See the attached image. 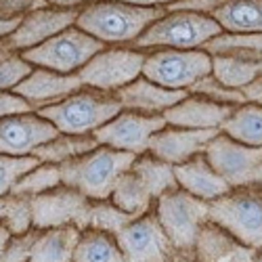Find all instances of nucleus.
<instances>
[{
	"mask_svg": "<svg viewBox=\"0 0 262 262\" xmlns=\"http://www.w3.org/2000/svg\"><path fill=\"white\" fill-rule=\"evenodd\" d=\"M252 262H262V250H256V254H254Z\"/></svg>",
	"mask_w": 262,
	"mask_h": 262,
	"instance_id": "48",
	"label": "nucleus"
},
{
	"mask_svg": "<svg viewBox=\"0 0 262 262\" xmlns=\"http://www.w3.org/2000/svg\"><path fill=\"white\" fill-rule=\"evenodd\" d=\"M166 262H198L191 252H174Z\"/></svg>",
	"mask_w": 262,
	"mask_h": 262,
	"instance_id": "45",
	"label": "nucleus"
},
{
	"mask_svg": "<svg viewBox=\"0 0 262 262\" xmlns=\"http://www.w3.org/2000/svg\"><path fill=\"white\" fill-rule=\"evenodd\" d=\"M250 185L262 189V162L256 166V170H254V174H252V183H250Z\"/></svg>",
	"mask_w": 262,
	"mask_h": 262,
	"instance_id": "47",
	"label": "nucleus"
},
{
	"mask_svg": "<svg viewBox=\"0 0 262 262\" xmlns=\"http://www.w3.org/2000/svg\"><path fill=\"white\" fill-rule=\"evenodd\" d=\"M221 26L210 17L189 11H166L164 17L154 21L133 45L139 51L177 49V51H200L212 38L221 34Z\"/></svg>",
	"mask_w": 262,
	"mask_h": 262,
	"instance_id": "4",
	"label": "nucleus"
},
{
	"mask_svg": "<svg viewBox=\"0 0 262 262\" xmlns=\"http://www.w3.org/2000/svg\"><path fill=\"white\" fill-rule=\"evenodd\" d=\"M210 166L225 179L231 189L252 183V174L262 162V147H250L218 133L204 151Z\"/></svg>",
	"mask_w": 262,
	"mask_h": 262,
	"instance_id": "14",
	"label": "nucleus"
},
{
	"mask_svg": "<svg viewBox=\"0 0 262 262\" xmlns=\"http://www.w3.org/2000/svg\"><path fill=\"white\" fill-rule=\"evenodd\" d=\"M13 233L5 227V225H0V262H3V254H5V246H7V242H9V237H11Z\"/></svg>",
	"mask_w": 262,
	"mask_h": 262,
	"instance_id": "46",
	"label": "nucleus"
},
{
	"mask_svg": "<svg viewBox=\"0 0 262 262\" xmlns=\"http://www.w3.org/2000/svg\"><path fill=\"white\" fill-rule=\"evenodd\" d=\"M221 133V130H191V128H177V126H166L151 135L147 154L154 158L168 162L172 166H179L183 162H189L195 156H202L208 143Z\"/></svg>",
	"mask_w": 262,
	"mask_h": 262,
	"instance_id": "16",
	"label": "nucleus"
},
{
	"mask_svg": "<svg viewBox=\"0 0 262 262\" xmlns=\"http://www.w3.org/2000/svg\"><path fill=\"white\" fill-rule=\"evenodd\" d=\"M103 49H105L103 42L95 40L80 28L72 26L59 32L57 36L49 38L47 42H42V45L19 55L34 68H45L57 74H78Z\"/></svg>",
	"mask_w": 262,
	"mask_h": 262,
	"instance_id": "6",
	"label": "nucleus"
},
{
	"mask_svg": "<svg viewBox=\"0 0 262 262\" xmlns=\"http://www.w3.org/2000/svg\"><path fill=\"white\" fill-rule=\"evenodd\" d=\"M164 15L166 9L135 7L118 0H93L80 9L74 26L105 47H133L137 38Z\"/></svg>",
	"mask_w": 262,
	"mask_h": 262,
	"instance_id": "1",
	"label": "nucleus"
},
{
	"mask_svg": "<svg viewBox=\"0 0 262 262\" xmlns=\"http://www.w3.org/2000/svg\"><path fill=\"white\" fill-rule=\"evenodd\" d=\"M82 89L84 86L78 74H57L45 68H34L24 82H19L15 86L13 93L19 95L21 99H26L34 112H38L42 107L55 105L63 99L76 95Z\"/></svg>",
	"mask_w": 262,
	"mask_h": 262,
	"instance_id": "17",
	"label": "nucleus"
},
{
	"mask_svg": "<svg viewBox=\"0 0 262 262\" xmlns=\"http://www.w3.org/2000/svg\"><path fill=\"white\" fill-rule=\"evenodd\" d=\"M208 218L252 250H262V189L254 185L231 189L210 202Z\"/></svg>",
	"mask_w": 262,
	"mask_h": 262,
	"instance_id": "5",
	"label": "nucleus"
},
{
	"mask_svg": "<svg viewBox=\"0 0 262 262\" xmlns=\"http://www.w3.org/2000/svg\"><path fill=\"white\" fill-rule=\"evenodd\" d=\"M0 225H5L13 235L30 231L32 229L30 200L15 198V195L0 198Z\"/></svg>",
	"mask_w": 262,
	"mask_h": 262,
	"instance_id": "33",
	"label": "nucleus"
},
{
	"mask_svg": "<svg viewBox=\"0 0 262 262\" xmlns=\"http://www.w3.org/2000/svg\"><path fill=\"white\" fill-rule=\"evenodd\" d=\"M114 95L126 112H135L143 116H162L172 105L183 101L189 93L168 91L164 86H158L154 82H149L147 78L139 76L135 82H130L128 86H124V89H120Z\"/></svg>",
	"mask_w": 262,
	"mask_h": 262,
	"instance_id": "19",
	"label": "nucleus"
},
{
	"mask_svg": "<svg viewBox=\"0 0 262 262\" xmlns=\"http://www.w3.org/2000/svg\"><path fill=\"white\" fill-rule=\"evenodd\" d=\"M166 126L168 124L164 116H143L122 109L114 120H109L105 126H101L93 137L99 145L126 151V154L133 156H143L147 154L151 135H156L158 130Z\"/></svg>",
	"mask_w": 262,
	"mask_h": 262,
	"instance_id": "12",
	"label": "nucleus"
},
{
	"mask_svg": "<svg viewBox=\"0 0 262 262\" xmlns=\"http://www.w3.org/2000/svg\"><path fill=\"white\" fill-rule=\"evenodd\" d=\"M231 105H221L208 101L198 95H187L183 101L172 105L168 112H164V120L168 126L177 128H191V130H221L227 118L233 114Z\"/></svg>",
	"mask_w": 262,
	"mask_h": 262,
	"instance_id": "18",
	"label": "nucleus"
},
{
	"mask_svg": "<svg viewBox=\"0 0 262 262\" xmlns=\"http://www.w3.org/2000/svg\"><path fill=\"white\" fill-rule=\"evenodd\" d=\"M210 17L229 34H262V0H229Z\"/></svg>",
	"mask_w": 262,
	"mask_h": 262,
	"instance_id": "23",
	"label": "nucleus"
},
{
	"mask_svg": "<svg viewBox=\"0 0 262 262\" xmlns=\"http://www.w3.org/2000/svg\"><path fill=\"white\" fill-rule=\"evenodd\" d=\"M93 202L72 187L59 185L42 195L30 200L32 229H55V227H76L80 231L89 229Z\"/></svg>",
	"mask_w": 262,
	"mask_h": 262,
	"instance_id": "10",
	"label": "nucleus"
},
{
	"mask_svg": "<svg viewBox=\"0 0 262 262\" xmlns=\"http://www.w3.org/2000/svg\"><path fill=\"white\" fill-rule=\"evenodd\" d=\"M32 105L15 95L13 91H0V120L11 118V116H21V114H32Z\"/></svg>",
	"mask_w": 262,
	"mask_h": 262,
	"instance_id": "39",
	"label": "nucleus"
},
{
	"mask_svg": "<svg viewBox=\"0 0 262 262\" xmlns=\"http://www.w3.org/2000/svg\"><path fill=\"white\" fill-rule=\"evenodd\" d=\"M59 135V130L36 112L0 120V154L26 158Z\"/></svg>",
	"mask_w": 262,
	"mask_h": 262,
	"instance_id": "15",
	"label": "nucleus"
},
{
	"mask_svg": "<svg viewBox=\"0 0 262 262\" xmlns=\"http://www.w3.org/2000/svg\"><path fill=\"white\" fill-rule=\"evenodd\" d=\"M34 70V65L21 59V55L0 57V91H13L19 82H24Z\"/></svg>",
	"mask_w": 262,
	"mask_h": 262,
	"instance_id": "36",
	"label": "nucleus"
},
{
	"mask_svg": "<svg viewBox=\"0 0 262 262\" xmlns=\"http://www.w3.org/2000/svg\"><path fill=\"white\" fill-rule=\"evenodd\" d=\"M99 143L95 141L93 135H86V137H76V135H57L55 139H51L49 143L40 145L34 151V158L40 164H53V166H61L65 162H70L74 158H80L89 151L97 149Z\"/></svg>",
	"mask_w": 262,
	"mask_h": 262,
	"instance_id": "25",
	"label": "nucleus"
},
{
	"mask_svg": "<svg viewBox=\"0 0 262 262\" xmlns=\"http://www.w3.org/2000/svg\"><path fill=\"white\" fill-rule=\"evenodd\" d=\"M137 156L99 145L80 158L59 166L61 185L72 187L91 202L109 200L120 174L130 170Z\"/></svg>",
	"mask_w": 262,
	"mask_h": 262,
	"instance_id": "2",
	"label": "nucleus"
},
{
	"mask_svg": "<svg viewBox=\"0 0 262 262\" xmlns=\"http://www.w3.org/2000/svg\"><path fill=\"white\" fill-rule=\"evenodd\" d=\"M78 13L80 11L76 9H53V7L28 13L13 34L0 40V57L19 55L42 45V42H47L59 32L72 28L76 24Z\"/></svg>",
	"mask_w": 262,
	"mask_h": 262,
	"instance_id": "11",
	"label": "nucleus"
},
{
	"mask_svg": "<svg viewBox=\"0 0 262 262\" xmlns=\"http://www.w3.org/2000/svg\"><path fill=\"white\" fill-rule=\"evenodd\" d=\"M118 3H126V5H135V7H147V9H166L179 0H118Z\"/></svg>",
	"mask_w": 262,
	"mask_h": 262,
	"instance_id": "42",
	"label": "nucleus"
},
{
	"mask_svg": "<svg viewBox=\"0 0 262 262\" xmlns=\"http://www.w3.org/2000/svg\"><path fill=\"white\" fill-rule=\"evenodd\" d=\"M130 170L141 179V183L145 185V189L149 191V195L154 200L162 198V195L168 191L179 189L177 179H174V166L154 158L151 154L137 156Z\"/></svg>",
	"mask_w": 262,
	"mask_h": 262,
	"instance_id": "27",
	"label": "nucleus"
},
{
	"mask_svg": "<svg viewBox=\"0 0 262 262\" xmlns=\"http://www.w3.org/2000/svg\"><path fill=\"white\" fill-rule=\"evenodd\" d=\"M210 204L193 198L183 189H174L156 200L154 212L168 235L174 252H191L200 229L210 221Z\"/></svg>",
	"mask_w": 262,
	"mask_h": 262,
	"instance_id": "7",
	"label": "nucleus"
},
{
	"mask_svg": "<svg viewBox=\"0 0 262 262\" xmlns=\"http://www.w3.org/2000/svg\"><path fill=\"white\" fill-rule=\"evenodd\" d=\"M59 185H61L59 166L38 164L36 168H32L28 174H24V177L15 183V187L11 189V195L24 198V200H34L36 195H42Z\"/></svg>",
	"mask_w": 262,
	"mask_h": 262,
	"instance_id": "31",
	"label": "nucleus"
},
{
	"mask_svg": "<svg viewBox=\"0 0 262 262\" xmlns=\"http://www.w3.org/2000/svg\"><path fill=\"white\" fill-rule=\"evenodd\" d=\"M21 19H24V17H21ZM21 19H3V17H0V40L7 38L9 34H13L19 28Z\"/></svg>",
	"mask_w": 262,
	"mask_h": 262,
	"instance_id": "44",
	"label": "nucleus"
},
{
	"mask_svg": "<svg viewBox=\"0 0 262 262\" xmlns=\"http://www.w3.org/2000/svg\"><path fill=\"white\" fill-rule=\"evenodd\" d=\"M242 95L246 99V103H256L262 105V76L256 78L254 82H250L246 89H242Z\"/></svg>",
	"mask_w": 262,
	"mask_h": 262,
	"instance_id": "41",
	"label": "nucleus"
},
{
	"mask_svg": "<svg viewBox=\"0 0 262 262\" xmlns=\"http://www.w3.org/2000/svg\"><path fill=\"white\" fill-rule=\"evenodd\" d=\"M210 57H237L246 61H262V34H229L221 32L202 49Z\"/></svg>",
	"mask_w": 262,
	"mask_h": 262,
	"instance_id": "29",
	"label": "nucleus"
},
{
	"mask_svg": "<svg viewBox=\"0 0 262 262\" xmlns=\"http://www.w3.org/2000/svg\"><path fill=\"white\" fill-rule=\"evenodd\" d=\"M40 162L34 156H26V158H13V156H3L0 154V198H7L11 195V189L15 187V183L28 174L32 168H36Z\"/></svg>",
	"mask_w": 262,
	"mask_h": 262,
	"instance_id": "35",
	"label": "nucleus"
},
{
	"mask_svg": "<svg viewBox=\"0 0 262 262\" xmlns=\"http://www.w3.org/2000/svg\"><path fill=\"white\" fill-rule=\"evenodd\" d=\"M212 76L229 89L242 91L250 82L262 76V61H246L237 57H212Z\"/></svg>",
	"mask_w": 262,
	"mask_h": 262,
	"instance_id": "30",
	"label": "nucleus"
},
{
	"mask_svg": "<svg viewBox=\"0 0 262 262\" xmlns=\"http://www.w3.org/2000/svg\"><path fill=\"white\" fill-rule=\"evenodd\" d=\"M227 3L229 0H179V3L166 7V11H189V13H200V15H212Z\"/></svg>",
	"mask_w": 262,
	"mask_h": 262,
	"instance_id": "40",
	"label": "nucleus"
},
{
	"mask_svg": "<svg viewBox=\"0 0 262 262\" xmlns=\"http://www.w3.org/2000/svg\"><path fill=\"white\" fill-rule=\"evenodd\" d=\"M109 200H112L120 210L133 214L135 218L151 212L156 206V200L149 195V191L145 189V185L141 183V179L133 170H126L124 174H120V179L116 181Z\"/></svg>",
	"mask_w": 262,
	"mask_h": 262,
	"instance_id": "26",
	"label": "nucleus"
},
{
	"mask_svg": "<svg viewBox=\"0 0 262 262\" xmlns=\"http://www.w3.org/2000/svg\"><path fill=\"white\" fill-rule=\"evenodd\" d=\"M116 242L126 262H166L174 254V248L154 210L135 218L116 235Z\"/></svg>",
	"mask_w": 262,
	"mask_h": 262,
	"instance_id": "13",
	"label": "nucleus"
},
{
	"mask_svg": "<svg viewBox=\"0 0 262 262\" xmlns=\"http://www.w3.org/2000/svg\"><path fill=\"white\" fill-rule=\"evenodd\" d=\"M212 74V57L206 51H177L158 49L149 51L143 61L141 76L168 91H187Z\"/></svg>",
	"mask_w": 262,
	"mask_h": 262,
	"instance_id": "8",
	"label": "nucleus"
},
{
	"mask_svg": "<svg viewBox=\"0 0 262 262\" xmlns=\"http://www.w3.org/2000/svg\"><path fill=\"white\" fill-rule=\"evenodd\" d=\"M45 3L53 9H76V11H80L82 7L93 3V0H45Z\"/></svg>",
	"mask_w": 262,
	"mask_h": 262,
	"instance_id": "43",
	"label": "nucleus"
},
{
	"mask_svg": "<svg viewBox=\"0 0 262 262\" xmlns=\"http://www.w3.org/2000/svg\"><path fill=\"white\" fill-rule=\"evenodd\" d=\"M191 254L198 262H252L256 250L244 246L229 231L208 221L200 229Z\"/></svg>",
	"mask_w": 262,
	"mask_h": 262,
	"instance_id": "20",
	"label": "nucleus"
},
{
	"mask_svg": "<svg viewBox=\"0 0 262 262\" xmlns=\"http://www.w3.org/2000/svg\"><path fill=\"white\" fill-rule=\"evenodd\" d=\"M145 51L133 47H105L78 72L84 89L114 95L143 72Z\"/></svg>",
	"mask_w": 262,
	"mask_h": 262,
	"instance_id": "9",
	"label": "nucleus"
},
{
	"mask_svg": "<svg viewBox=\"0 0 262 262\" xmlns=\"http://www.w3.org/2000/svg\"><path fill=\"white\" fill-rule=\"evenodd\" d=\"M45 0H0V17L3 19H21L32 11L47 9Z\"/></svg>",
	"mask_w": 262,
	"mask_h": 262,
	"instance_id": "38",
	"label": "nucleus"
},
{
	"mask_svg": "<svg viewBox=\"0 0 262 262\" xmlns=\"http://www.w3.org/2000/svg\"><path fill=\"white\" fill-rule=\"evenodd\" d=\"M36 235H38V229H30L26 233L11 235L5 246L3 262H30Z\"/></svg>",
	"mask_w": 262,
	"mask_h": 262,
	"instance_id": "37",
	"label": "nucleus"
},
{
	"mask_svg": "<svg viewBox=\"0 0 262 262\" xmlns=\"http://www.w3.org/2000/svg\"><path fill=\"white\" fill-rule=\"evenodd\" d=\"M78 239L80 229L76 227L38 229L30 262H74Z\"/></svg>",
	"mask_w": 262,
	"mask_h": 262,
	"instance_id": "22",
	"label": "nucleus"
},
{
	"mask_svg": "<svg viewBox=\"0 0 262 262\" xmlns=\"http://www.w3.org/2000/svg\"><path fill=\"white\" fill-rule=\"evenodd\" d=\"M189 95H198V97H204L208 101L221 103V105H231V107H239V105L246 103L242 91L229 89V86H225L223 82H218L212 74H208L202 80L195 82L189 89Z\"/></svg>",
	"mask_w": 262,
	"mask_h": 262,
	"instance_id": "34",
	"label": "nucleus"
},
{
	"mask_svg": "<svg viewBox=\"0 0 262 262\" xmlns=\"http://www.w3.org/2000/svg\"><path fill=\"white\" fill-rule=\"evenodd\" d=\"M174 179H177L179 189L187 191L193 198H198L206 204L223 198L231 191V187L225 183V179L218 174L206 156H195L189 162H183L174 166Z\"/></svg>",
	"mask_w": 262,
	"mask_h": 262,
	"instance_id": "21",
	"label": "nucleus"
},
{
	"mask_svg": "<svg viewBox=\"0 0 262 262\" xmlns=\"http://www.w3.org/2000/svg\"><path fill=\"white\" fill-rule=\"evenodd\" d=\"M74 262H126L114 235L95 229L80 231Z\"/></svg>",
	"mask_w": 262,
	"mask_h": 262,
	"instance_id": "28",
	"label": "nucleus"
},
{
	"mask_svg": "<svg viewBox=\"0 0 262 262\" xmlns=\"http://www.w3.org/2000/svg\"><path fill=\"white\" fill-rule=\"evenodd\" d=\"M122 112V105L116 95L82 89L76 95L63 99L55 105L38 109V116L49 120L61 135L86 137L95 135L101 126L114 120Z\"/></svg>",
	"mask_w": 262,
	"mask_h": 262,
	"instance_id": "3",
	"label": "nucleus"
},
{
	"mask_svg": "<svg viewBox=\"0 0 262 262\" xmlns=\"http://www.w3.org/2000/svg\"><path fill=\"white\" fill-rule=\"evenodd\" d=\"M133 221H135L133 214L120 210L112 200H103V202H93V206H91L89 229H95V231H101V233L116 237Z\"/></svg>",
	"mask_w": 262,
	"mask_h": 262,
	"instance_id": "32",
	"label": "nucleus"
},
{
	"mask_svg": "<svg viewBox=\"0 0 262 262\" xmlns=\"http://www.w3.org/2000/svg\"><path fill=\"white\" fill-rule=\"evenodd\" d=\"M221 133L242 145L262 147V105L244 103L235 107L221 126Z\"/></svg>",
	"mask_w": 262,
	"mask_h": 262,
	"instance_id": "24",
	"label": "nucleus"
}]
</instances>
